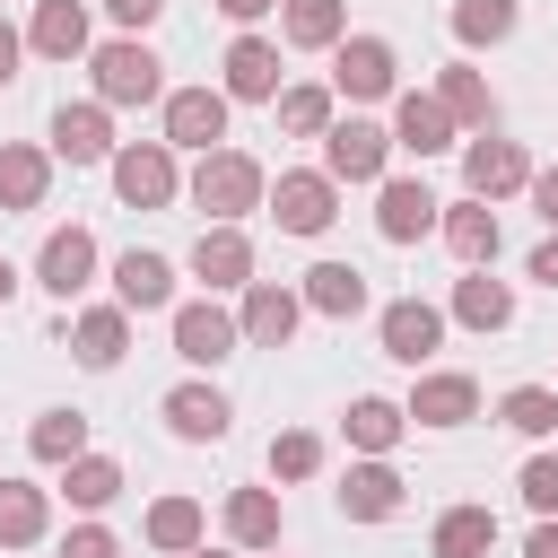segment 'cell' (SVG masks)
Masks as SVG:
<instances>
[{
	"label": "cell",
	"mask_w": 558,
	"mask_h": 558,
	"mask_svg": "<svg viewBox=\"0 0 558 558\" xmlns=\"http://www.w3.org/2000/svg\"><path fill=\"white\" fill-rule=\"evenodd\" d=\"M87 70H96V105H157V96H166V61H157L140 35L96 44V52H87Z\"/></svg>",
	"instance_id": "1"
},
{
	"label": "cell",
	"mask_w": 558,
	"mask_h": 558,
	"mask_svg": "<svg viewBox=\"0 0 558 558\" xmlns=\"http://www.w3.org/2000/svg\"><path fill=\"white\" fill-rule=\"evenodd\" d=\"M183 192H192V209H209L218 227H235V218H244L270 183H262V166H253L244 148H209V157L192 166V183H183Z\"/></svg>",
	"instance_id": "2"
},
{
	"label": "cell",
	"mask_w": 558,
	"mask_h": 558,
	"mask_svg": "<svg viewBox=\"0 0 558 558\" xmlns=\"http://www.w3.org/2000/svg\"><path fill=\"white\" fill-rule=\"evenodd\" d=\"M105 166H113V192H122L131 209H166V201L183 192V174H174V148H166V140H131V148H113Z\"/></svg>",
	"instance_id": "3"
},
{
	"label": "cell",
	"mask_w": 558,
	"mask_h": 558,
	"mask_svg": "<svg viewBox=\"0 0 558 558\" xmlns=\"http://www.w3.org/2000/svg\"><path fill=\"white\" fill-rule=\"evenodd\" d=\"M331 87L357 96V105L392 96V44H384V35H340V44H331Z\"/></svg>",
	"instance_id": "4"
},
{
	"label": "cell",
	"mask_w": 558,
	"mask_h": 558,
	"mask_svg": "<svg viewBox=\"0 0 558 558\" xmlns=\"http://www.w3.org/2000/svg\"><path fill=\"white\" fill-rule=\"evenodd\" d=\"M218 140H227V96H218V87H174V96H166V148L209 157Z\"/></svg>",
	"instance_id": "5"
},
{
	"label": "cell",
	"mask_w": 558,
	"mask_h": 558,
	"mask_svg": "<svg viewBox=\"0 0 558 558\" xmlns=\"http://www.w3.org/2000/svg\"><path fill=\"white\" fill-rule=\"evenodd\" d=\"M384 148H392V131H375V122L349 113V122L323 131V174H331V183H375V174H384Z\"/></svg>",
	"instance_id": "6"
},
{
	"label": "cell",
	"mask_w": 558,
	"mask_h": 558,
	"mask_svg": "<svg viewBox=\"0 0 558 558\" xmlns=\"http://www.w3.org/2000/svg\"><path fill=\"white\" fill-rule=\"evenodd\" d=\"M270 218H279L288 235H323V227L340 218V183H331V174H279V183H270Z\"/></svg>",
	"instance_id": "7"
},
{
	"label": "cell",
	"mask_w": 558,
	"mask_h": 558,
	"mask_svg": "<svg viewBox=\"0 0 558 558\" xmlns=\"http://www.w3.org/2000/svg\"><path fill=\"white\" fill-rule=\"evenodd\" d=\"M462 183H471V201H506V192L532 183V157H523L514 140H488V131H480V140L462 148Z\"/></svg>",
	"instance_id": "8"
},
{
	"label": "cell",
	"mask_w": 558,
	"mask_h": 558,
	"mask_svg": "<svg viewBox=\"0 0 558 558\" xmlns=\"http://www.w3.org/2000/svg\"><path fill=\"white\" fill-rule=\"evenodd\" d=\"M436 209H445V201H436L418 174H392V183L375 192V227H384V244H418V235L436 227Z\"/></svg>",
	"instance_id": "9"
},
{
	"label": "cell",
	"mask_w": 558,
	"mask_h": 558,
	"mask_svg": "<svg viewBox=\"0 0 558 558\" xmlns=\"http://www.w3.org/2000/svg\"><path fill=\"white\" fill-rule=\"evenodd\" d=\"M35 279L70 305V296L96 279V235H87V227H52V235H44V253H35Z\"/></svg>",
	"instance_id": "10"
},
{
	"label": "cell",
	"mask_w": 558,
	"mask_h": 558,
	"mask_svg": "<svg viewBox=\"0 0 558 558\" xmlns=\"http://www.w3.org/2000/svg\"><path fill=\"white\" fill-rule=\"evenodd\" d=\"M296 314H305V296H296V288H279V279H253V288H244V314H235V331H244L253 349H288Z\"/></svg>",
	"instance_id": "11"
},
{
	"label": "cell",
	"mask_w": 558,
	"mask_h": 558,
	"mask_svg": "<svg viewBox=\"0 0 558 558\" xmlns=\"http://www.w3.org/2000/svg\"><path fill=\"white\" fill-rule=\"evenodd\" d=\"M235 340H244V331H235L227 305H209V296H201V305H174V357L218 366V357H235Z\"/></svg>",
	"instance_id": "12"
},
{
	"label": "cell",
	"mask_w": 558,
	"mask_h": 558,
	"mask_svg": "<svg viewBox=\"0 0 558 558\" xmlns=\"http://www.w3.org/2000/svg\"><path fill=\"white\" fill-rule=\"evenodd\" d=\"M384 357H401V366H427L436 357V340H445V314L427 305V296H401V305H384Z\"/></svg>",
	"instance_id": "13"
},
{
	"label": "cell",
	"mask_w": 558,
	"mask_h": 558,
	"mask_svg": "<svg viewBox=\"0 0 558 558\" xmlns=\"http://www.w3.org/2000/svg\"><path fill=\"white\" fill-rule=\"evenodd\" d=\"M113 305H122V314H157V305H174V262L131 244V253L113 262Z\"/></svg>",
	"instance_id": "14"
},
{
	"label": "cell",
	"mask_w": 558,
	"mask_h": 558,
	"mask_svg": "<svg viewBox=\"0 0 558 558\" xmlns=\"http://www.w3.org/2000/svg\"><path fill=\"white\" fill-rule=\"evenodd\" d=\"M227 105L244 96V105H270L279 96V44H262V35H235L227 44V87H218Z\"/></svg>",
	"instance_id": "15"
},
{
	"label": "cell",
	"mask_w": 558,
	"mask_h": 558,
	"mask_svg": "<svg viewBox=\"0 0 558 558\" xmlns=\"http://www.w3.org/2000/svg\"><path fill=\"white\" fill-rule=\"evenodd\" d=\"M192 279H201V288H253V244H244V227H201Z\"/></svg>",
	"instance_id": "16"
},
{
	"label": "cell",
	"mask_w": 558,
	"mask_h": 558,
	"mask_svg": "<svg viewBox=\"0 0 558 558\" xmlns=\"http://www.w3.org/2000/svg\"><path fill=\"white\" fill-rule=\"evenodd\" d=\"M340 514H349V523H392V514H401V471H392V462H349Z\"/></svg>",
	"instance_id": "17"
},
{
	"label": "cell",
	"mask_w": 558,
	"mask_h": 558,
	"mask_svg": "<svg viewBox=\"0 0 558 558\" xmlns=\"http://www.w3.org/2000/svg\"><path fill=\"white\" fill-rule=\"evenodd\" d=\"M52 157H70V166H105V157H113V122H105V105H61V113H52Z\"/></svg>",
	"instance_id": "18"
},
{
	"label": "cell",
	"mask_w": 558,
	"mask_h": 558,
	"mask_svg": "<svg viewBox=\"0 0 558 558\" xmlns=\"http://www.w3.org/2000/svg\"><path fill=\"white\" fill-rule=\"evenodd\" d=\"M401 418H418V427H462V418H480V384H471V375H418V392H410Z\"/></svg>",
	"instance_id": "19"
},
{
	"label": "cell",
	"mask_w": 558,
	"mask_h": 558,
	"mask_svg": "<svg viewBox=\"0 0 558 558\" xmlns=\"http://www.w3.org/2000/svg\"><path fill=\"white\" fill-rule=\"evenodd\" d=\"M227 418H235V410H227V392H218V384H174V392H166V427H174V436H192V445H218V436H227Z\"/></svg>",
	"instance_id": "20"
},
{
	"label": "cell",
	"mask_w": 558,
	"mask_h": 558,
	"mask_svg": "<svg viewBox=\"0 0 558 558\" xmlns=\"http://www.w3.org/2000/svg\"><path fill=\"white\" fill-rule=\"evenodd\" d=\"M436 227H445L453 262H471V270L497 262V209H488V201H453V209H436Z\"/></svg>",
	"instance_id": "21"
},
{
	"label": "cell",
	"mask_w": 558,
	"mask_h": 558,
	"mask_svg": "<svg viewBox=\"0 0 558 558\" xmlns=\"http://www.w3.org/2000/svg\"><path fill=\"white\" fill-rule=\"evenodd\" d=\"M52 192V157L26 140H0V209H44Z\"/></svg>",
	"instance_id": "22"
},
{
	"label": "cell",
	"mask_w": 558,
	"mask_h": 558,
	"mask_svg": "<svg viewBox=\"0 0 558 558\" xmlns=\"http://www.w3.org/2000/svg\"><path fill=\"white\" fill-rule=\"evenodd\" d=\"M436 105H445L453 131H488V122H497V96H488V78H480L471 61H453V70L436 78Z\"/></svg>",
	"instance_id": "23"
},
{
	"label": "cell",
	"mask_w": 558,
	"mask_h": 558,
	"mask_svg": "<svg viewBox=\"0 0 558 558\" xmlns=\"http://www.w3.org/2000/svg\"><path fill=\"white\" fill-rule=\"evenodd\" d=\"M392 148H410V157H436V148H453V122H445V105L410 87V96L392 105Z\"/></svg>",
	"instance_id": "24"
},
{
	"label": "cell",
	"mask_w": 558,
	"mask_h": 558,
	"mask_svg": "<svg viewBox=\"0 0 558 558\" xmlns=\"http://www.w3.org/2000/svg\"><path fill=\"white\" fill-rule=\"evenodd\" d=\"M305 305L331 314V323L366 314V270H357V262H314V270H305Z\"/></svg>",
	"instance_id": "25"
},
{
	"label": "cell",
	"mask_w": 558,
	"mask_h": 558,
	"mask_svg": "<svg viewBox=\"0 0 558 558\" xmlns=\"http://www.w3.org/2000/svg\"><path fill=\"white\" fill-rule=\"evenodd\" d=\"M453 323H462V331H506V323H514V288L488 279V270L453 279Z\"/></svg>",
	"instance_id": "26"
},
{
	"label": "cell",
	"mask_w": 558,
	"mask_h": 558,
	"mask_svg": "<svg viewBox=\"0 0 558 558\" xmlns=\"http://www.w3.org/2000/svg\"><path fill=\"white\" fill-rule=\"evenodd\" d=\"M26 44H35L44 61H78V52H87V9H78V0H35Z\"/></svg>",
	"instance_id": "27"
},
{
	"label": "cell",
	"mask_w": 558,
	"mask_h": 558,
	"mask_svg": "<svg viewBox=\"0 0 558 558\" xmlns=\"http://www.w3.org/2000/svg\"><path fill=\"white\" fill-rule=\"evenodd\" d=\"M279 35H288L296 52H331V44L349 35V9H340V0H279Z\"/></svg>",
	"instance_id": "28"
},
{
	"label": "cell",
	"mask_w": 558,
	"mask_h": 558,
	"mask_svg": "<svg viewBox=\"0 0 558 558\" xmlns=\"http://www.w3.org/2000/svg\"><path fill=\"white\" fill-rule=\"evenodd\" d=\"M70 349H78V366H113V357L131 349V314H122V305H87V314L70 323Z\"/></svg>",
	"instance_id": "29"
},
{
	"label": "cell",
	"mask_w": 558,
	"mask_h": 558,
	"mask_svg": "<svg viewBox=\"0 0 558 558\" xmlns=\"http://www.w3.org/2000/svg\"><path fill=\"white\" fill-rule=\"evenodd\" d=\"M140 532H148V549H174V558H192V549H201V532H209V514H201V497H157Z\"/></svg>",
	"instance_id": "30"
},
{
	"label": "cell",
	"mask_w": 558,
	"mask_h": 558,
	"mask_svg": "<svg viewBox=\"0 0 558 558\" xmlns=\"http://www.w3.org/2000/svg\"><path fill=\"white\" fill-rule=\"evenodd\" d=\"M427 549H436V558H488V549H497V514H488V506H445Z\"/></svg>",
	"instance_id": "31"
},
{
	"label": "cell",
	"mask_w": 558,
	"mask_h": 558,
	"mask_svg": "<svg viewBox=\"0 0 558 558\" xmlns=\"http://www.w3.org/2000/svg\"><path fill=\"white\" fill-rule=\"evenodd\" d=\"M44 523H52V497H44L35 480H0V549L44 541Z\"/></svg>",
	"instance_id": "32"
},
{
	"label": "cell",
	"mask_w": 558,
	"mask_h": 558,
	"mask_svg": "<svg viewBox=\"0 0 558 558\" xmlns=\"http://www.w3.org/2000/svg\"><path fill=\"white\" fill-rule=\"evenodd\" d=\"M340 427H349V445H357V453H366V462H384V453H392V445H401V427H410V418H401V410H392V401H375V392H357V401H349V418H340Z\"/></svg>",
	"instance_id": "33"
},
{
	"label": "cell",
	"mask_w": 558,
	"mask_h": 558,
	"mask_svg": "<svg viewBox=\"0 0 558 558\" xmlns=\"http://www.w3.org/2000/svg\"><path fill=\"white\" fill-rule=\"evenodd\" d=\"M227 532H235V549H279V497L270 488H235L227 497Z\"/></svg>",
	"instance_id": "34"
},
{
	"label": "cell",
	"mask_w": 558,
	"mask_h": 558,
	"mask_svg": "<svg viewBox=\"0 0 558 558\" xmlns=\"http://www.w3.org/2000/svg\"><path fill=\"white\" fill-rule=\"evenodd\" d=\"M270 105H279V131L288 140H323L331 131V87H279Z\"/></svg>",
	"instance_id": "35"
},
{
	"label": "cell",
	"mask_w": 558,
	"mask_h": 558,
	"mask_svg": "<svg viewBox=\"0 0 558 558\" xmlns=\"http://www.w3.org/2000/svg\"><path fill=\"white\" fill-rule=\"evenodd\" d=\"M497 418H506L514 436H558V392H549V384H514V392L497 401Z\"/></svg>",
	"instance_id": "36"
},
{
	"label": "cell",
	"mask_w": 558,
	"mask_h": 558,
	"mask_svg": "<svg viewBox=\"0 0 558 558\" xmlns=\"http://www.w3.org/2000/svg\"><path fill=\"white\" fill-rule=\"evenodd\" d=\"M26 445H35V462H78V453H87V418H78V410H44Z\"/></svg>",
	"instance_id": "37"
},
{
	"label": "cell",
	"mask_w": 558,
	"mask_h": 558,
	"mask_svg": "<svg viewBox=\"0 0 558 558\" xmlns=\"http://www.w3.org/2000/svg\"><path fill=\"white\" fill-rule=\"evenodd\" d=\"M61 488H70V506H87V514H96V506H113V497H122V462H105V453H78Z\"/></svg>",
	"instance_id": "38"
},
{
	"label": "cell",
	"mask_w": 558,
	"mask_h": 558,
	"mask_svg": "<svg viewBox=\"0 0 558 558\" xmlns=\"http://www.w3.org/2000/svg\"><path fill=\"white\" fill-rule=\"evenodd\" d=\"M514 17H523L514 0H453V35H462V44H506Z\"/></svg>",
	"instance_id": "39"
},
{
	"label": "cell",
	"mask_w": 558,
	"mask_h": 558,
	"mask_svg": "<svg viewBox=\"0 0 558 558\" xmlns=\"http://www.w3.org/2000/svg\"><path fill=\"white\" fill-rule=\"evenodd\" d=\"M270 471H279V480H314V471H323V436H314V427L270 436Z\"/></svg>",
	"instance_id": "40"
},
{
	"label": "cell",
	"mask_w": 558,
	"mask_h": 558,
	"mask_svg": "<svg viewBox=\"0 0 558 558\" xmlns=\"http://www.w3.org/2000/svg\"><path fill=\"white\" fill-rule=\"evenodd\" d=\"M514 488H523V506H532V514H541V523H558V453H532V462H523V480H514Z\"/></svg>",
	"instance_id": "41"
},
{
	"label": "cell",
	"mask_w": 558,
	"mask_h": 558,
	"mask_svg": "<svg viewBox=\"0 0 558 558\" xmlns=\"http://www.w3.org/2000/svg\"><path fill=\"white\" fill-rule=\"evenodd\" d=\"M61 558H122V541H113L105 523H78V532L61 541Z\"/></svg>",
	"instance_id": "42"
},
{
	"label": "cell",
	"mask_w": 558,
	"mask_h": 558,
	"mask_svg": "<svg viewBox=\"0 0 558 558\" xmlns=\"http://www.w3.org/2000/svg\"><path fill=\"white\" fill-rule=\"evenodd\" d=\"M523 192H532V209H541V227L558 235V166H541V174H532Z\"/></svg>",
	"instance_id": "43"
},
{
	"label": "cell",
	"mask_w": 558,
	"mask_h": 558,
	"mask_svg": "<svg viewBox=\"0 0 558 558\" xmlns=\"http://www.w3.org/2000/svg\"><path fill=\"white\" fill-rule=\"evenodd\" d=\"M105 9H113V26H157L166 0H105Z\"/></svg>",
	"instance_id": "44"
},
{
	"label": "cell",
	"mask_w": 558,
	"mask_h": 558,
	"mask_svg": "<svg viewBox=\"0 0 558 558\" xmlns=\"http://www.w3.org/2000/svg\"><path fill=\"white\" fill-rule=\"evenodd\" d=\"M17 52H26V35H17V26H9V17H0V87H9V78H17Z\"/></svg>",
	"instance_id": "45"
},
{
	"label": "cell",
	"mask_w": 558,
	"mask_h": 558,
	"mask_svg": "<svg viewBox=\"0 0 558 558\" xmlns=\"http://www.w3.org/2000/svg\"><path fill=\"white\" fill-rule=\"evenodd\" d=\"M532 279H541V288H558V235H549V244L532 253Z\"/></svg>",
	"instance_id": "46"
},
{
	"label": "cell",
	"mask_w": 558,
	"mask_h": 558,
	"mask_svg": "<svg viewBox=\"0 0 558 558\" xmlns=\"http://www.w3.org/2000/svg\"><path fill=\"white\" fill-rule=\"evenodd\" d=\"M218 9H227V17H235V26H253V17H270V9H279V0H218Z\"/></svg>",
	"instance_id": "47"
},
{
	"label": "cell",
	"mask_w": 558,
	"mask_h": 558,
	"mask_svg": "<svg viewBox=\"0 0 558 558\" xmlns=\"http://www.w3.org/2000/svg\"><path fill=\"white\" fill-rule=\"evenodd\" d=\"M523 558H558V523H541V532L523 541Z\"/></svg>",
	"instance_id": "48"
},
{
	"label": "cell",
	"mask_w": 558,
	"mask_h": 558,
	"mask_svg": "<svg viewBox=\"0 0 558 558\" xmlns=\"http://www.w3.org/2000/svg\"><path fill=\"white\" fill-rule=\"evenodd\" d=\"M9 296H17V270H9V253H0V305H9Z\"/></svg>",
	"instance_id": "49"
},
{
	"label": "cell",
	"mask_w": 558,
	"mask_h": 558,
	"mask_svg": "<svg viewBox=\"0 0 558 558\" xmlns=\"http://www.w3.org/2000/svg\"><path fill=\"white\" fill-rule=\"evenodd\" d=\"M192 558H218V549H192Z\"/></svg>",
	"instance_id": "50"
}]
</instances>
